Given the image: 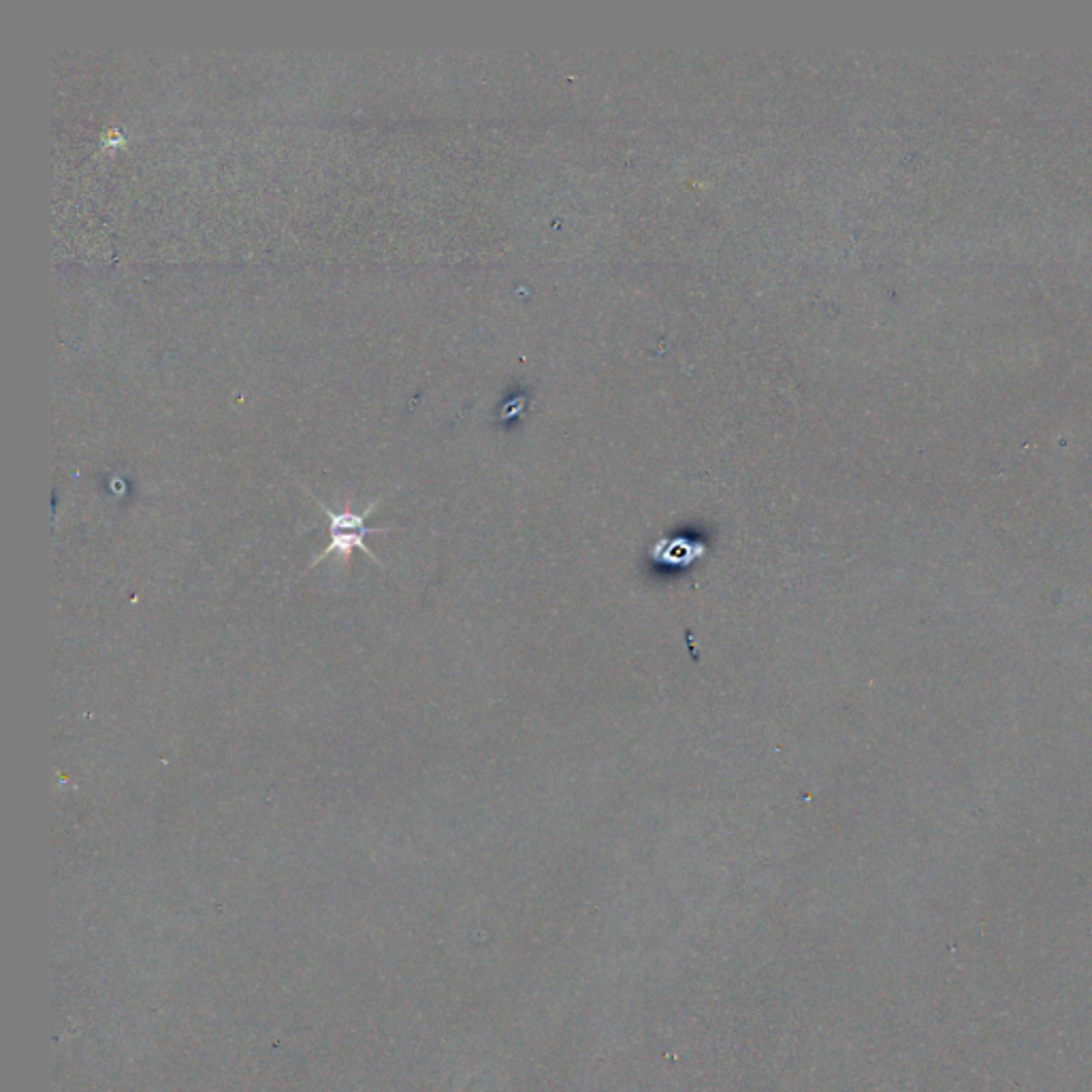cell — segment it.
<instances>
[{"mask_svg": "<svg viewBox=\"0 0 1092 1092\" xmlns=\"http://www.w3.org/2000/svg\"><path fill=\"white\" fill-rule=\"evenodd\" d=\"M316 503H318V509L325 513L327 519H329V538L331 540H329L327 549H322V553L310 563V568H314L316 563L325 561V559H329L333 555H337L339 559L346 561V559H350L353 551H357V549L366 553L372 561L380 563L376 559V555L368 549V544H366L368 534H387V532H391V528L374 530V528H368V525H366V519L374 513V509L380 501L370 503L363 513H331L322 501L316 499Z\"/></svg>", "mask_w": 1092, "mask_h": 1092, "instance_id": "cell-1", "label": "cell"}]
</instances>
